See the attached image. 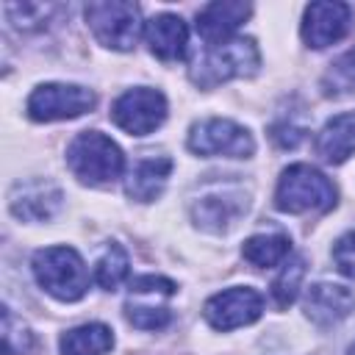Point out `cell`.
<instances>
[{
	"label": "cell",
	"instance_id": "6da1fadb",
	"mask_svg": "<svg viewBox=\"0 0 355 355\" xmlns=\"http://www.w3.org/2000/svg\"><path fill=\"white\" fill-rule=\"evenodd\" d=\"M261 67L258 44L250 36H233L219 44H208L205 53L191 64L189 78L200 89H214L233 78H250Z\"/></svg>",
	"mask_w": 355,
	"mask_h": 355
},
{
	"label": "cell",
	"instance_id": "7a4b0ae2",
	"mask_svg": "<svg viewBox=\"0 0 355 355\" xmlns=\"http://www.w3.org/2000/svg\"><path fill=\"white\" fill-rule=\"evenodd\" d=\"M67 166L86 186H108L116 178H122L125 155L119 144L105 133L83 130L67 147Z\"/></svg>",
	"mask_w": 355,
	"mask_h": 355
},
{
	"label": "cell",
	"instance_id": "3957f363",
	"mask_svg": "<svg viewBox=\"0 0 355 355\" xmlns=\"http://www.w3.org/2000/svg\"><path fill=\"white\" fill-rule=\"evenodd\" d=\"M31 272L42 291L61 302H75L89 291V272L72 247H44L33 252Z\"/></svg>",
	"mask_w": 355,
	"mask_h": 355
},
{
	"label": "cell",
	"instance_id": "277c9868",
	"mask_svg": "<svg viewBox=\"0 0 355 355\" xmlns=\"http://www.w3.org/2000/svg\"><path fill=\"white\" fill-rule=\"evenodd\" d=\"M275 205L286 214L330 211L336 205V186L319 169L308 164H291L277 180Z\"/></svg>",
	"mask_w": 355,
	"mask_h": 355
},
{
	"label": "cell",
	"instance_id": "5b68a950",
	"mask_svg": "<svg viewBox=\"0 0 355 355\" xmlns=\"http://www.w3.org/2000/svg\"><path fill=\"white\" fill-rule=\"evenodd\" d=\"M86 25L94 39L108 50H130L141 33V11L136 3L125 0H100L83 8Z\"/></svg>",
	"mask_w": 355,
	"mask_h": 355
},
{
	"label": "cell",
	"instance_id": "8992f818",
	"mask_svg": "<svg viewBox=\"0 0 355 355\" xmlns=\"http://www.w3.org/2000/svg\"><path fill=\"white\" fill-rule=\"evenodd\" d=\"M178 286L161 275H141L130 280V297L125 302V319L139 330H161L172 322V311L164 300L175 297Z\"/></svg>",
	"mask_w": 355,
	"mask_h": 355
},
{
	"label": "cell",
	"instance_id": "52a82bcc",
	"mask_svg": "<svg viewBox=\"0 0 355 355\" xmlns=\"http://www.w3.org/2000/svg\"><path fill=\"white\" fill-rule=\"evenodd\" d=\"M189 150L194 155H225V158H250L255 153V139L252 133L233 122V119H222V116H208L200 119L189 128V139H186Z\"/></svg>",
	"mask_w": 355,
	"mask_h": 355
},
{
	"label": "cell",
	"instance_id": "ba28073f",
	"mask_svg": "<svg viewBox=\"0 0 355 355\" xmlns=\"http://www.w3.org/2000/svg\"><path fill=\"white\" fill-rule=\"evenodd\" d=\"M97 103V94L78 83H39L25 103V111L33 122H58V119H75L86 111H92Z\"/></svg>",
	"mask_w": 355,
	"mask_h": 355
},
{
	"label": "cell",
	"instance_id": "9c48e42d",
	"mask_svg": "<svg viewBox=\"0 0 355 355\" xmlns=\"http://www.w3.org/2000/svg\"><path fill=\"white\" fill-rule=\"evenodd\" d=\"M250 208V197L236 183H219L205 189L191 202V222L208 233H227Z\"/></svg>",
	"mask_w": 355,
	"mask_h": 355
},
{
	"label": "cell",
	"instance_id": "30bf717a",
	"mask_svg": "<svg viewBox=\"0 0 355 355\" xmlns=\"http://www.w3.org/2000/svg\"><path fill=\"white\" fill-rule=\"evenodd\" d=\"M111 119L130 136H147L166 119V97L158 89L136 86L122 92L111 105Z\"/></svg>",
	"mask_w": 355,
	"mask_h": 355
},
{
	"label": "cell",
	"instance_id": "8fae6325",
	"mask_svg": "<svg viewBox=\"0 0 355 355\" xmlns=\"http://www.w3.org/2000/svg\"><path fill=\"white\" fill-rule=\"evenodd\" d=\"M263 311V297L250 286H230L205 300L202 316L214 330H236L252 324Z\"/></svg>",
	"mask_w": 355,
	"mask_h": 355
},
{
	"label": "cell",
	"instance_id": "7c38bea8",
	"mask_svg": "<svg viewBox=\"0 0 355 355\" xmlns=\"http://www.w3.org/2000/svg\"><path fill=\"white\" fill-rule=\"evenodd\" d=\"M61 189L47 178L19 180L8 191V208L22 222H47L61 211Z\"/></svg>",
	"mask_w": 355,
	"mask_h": 355
},
{
	"label": "cell",
	"instance_id": "4fadbf2b",
	"mask_svg": "<svg viewBox=\"0 0 355 355\" xmlns=\"http://www.w3.org/2000/svg\"><path fill=\"white\" fill-rule=\"evenodd\" d=\"M352 22V11L347 3H311L302 14V42L313 50H322L338 39H344V33L349 31Z\"/></svg>",
	"mask_w": 355,
	"mask_h": 355
},
{
	"label": "cell",
	"instance_id": "5bb4252c",
	"mask_svg": "<svg viewBox=\"0 0 355 355\" xmlns=\"http://www.w3.org/2000/svg\"><path fill=\"white\" fill-rule=\"evenodd\" d=\"M302 311L316 327H333L355 311V294L338 283H313L305 294Z\"/></svg>",
	"mask_w": 355,
	"mask_h": 355
},
{
	"label": "cell",
	"instance_id": "9a60e30c",
	"mask_svg": "<svg viewBox=\"0 0 355 355\" xmlns=\"http://www.w3.org/2000/svg\"><path fill=\"white\" fill-rule=\"evenodd\" d=\"M252 6L250 3H239V0H216L208 3L197 11V33L208 42V44H219L233 39L236 28L250 17Z\"/></svg>",
	"mask_w": 355,
	"mask_h": 355
},
{
	"label": "cell",
	"instance_id": "2e32d148",
	"mask_svg": "<svg viewBox=\"0 0 355 355\" xmlns=\"http://www.w3.org/2000/svg\"><path fill=\"white\" fill-rule=\"evenodd\" d=\"M144 39L150 44V53L161 61H180L189 47V25L178 14H155L144 25Z\"/></svg>",
	"mask_w": 355,
	"mask_h": 355
},
{
	"label": "cell",
	"instance_id": "e0dca14e",
	"mask_svg": "<svg viewBox=\"0 0 355 355\" xmlns=\"http://www.w3.org/2000/svg\"><path fill=\"white\" fill-rule=\"evenodd\" d=\"M313 147L324 164H344L355 153V111L327 119L324 128L316 133Z\"/></svg>",
	"mask_w": 355,
	"mask_h": 355
},
{
	"label": "cell",
	"instance_id": "ac0fdd59",
	"mask_svg": "<svg viewBox=\"0 0 355 355\" xmlns=\"http://www.w3.org/2000/svg\"><path fill=\"white\" fill-rule=\"evenodd\" d=\"M169 172H172V161L166 155L141 158L125 178V194L136 202H153L155 197H161Z\"/></svg>",
	"mask_w": 355,
	"mask_h": 355
},
{
	"label": "cell",
	"instance_id": "d6986e66",
	"mask_svg": "<svg viewBox=\"0 0 355 355\" xmlns=\"http://www.w3.org/2000/svg\"><path fill=\"white\" fill-rule=\"evenodd\" d=\"M61 355H108L114 347V333L103 322H89L67 330L58 341Z\"/></svg>",
	"mask_w": 355,
	"mask_h": 355
},
{
	"label": "cell",
	"instance_id": "ffe728a7",
	"mask_svg": "<svg viewBox=\"0 0 355 355\" xmlns=\"http://www.w3.org/2000/svg\"><path fill=\"white\" fill-rule=\"evenodd\" d=\"M241 255L255 269L277 266L291 255V239L286 233H255L241 244Z\"/></svg>",
	"mask_w": 355,
	"mask_h": 355
},
{
	"label": "cell",
	"instance_id": "44dd1931",
	"mask_svg": "<svg viewBox=\"0 0 355 355\" xmlns=\"http://www.w3.org/2000/svg\"><path fill=\"white\" fill-rule=\"evenodd\" d=\"M319 86H322V94L324 97H333V100H341V97L355 94V47L347 50V53H341L324 69Z\"/></svg>",
	"mask_w": 355,
	"mask_h": 355
},
{
	"label": "cell",
	"instance_id": "7402d4cb",
	"mask_svg": "<svg viewBox=\"0 0 355 355\" xmlns=\"http://www.w3.org/2000/svg\"><path fill=\"white\" fill-rule=\"evenodd\" d=\"M128 275H130L128 252H125L116 241H111V244L103 250V255L97 258V263H94V280H97L100 288L116 291V288L128 280Z\"/></svg>",
	"mask_w": 355,
	"mask_h": 355
},
{
	"label": "cell",
	"instance_id": "603a6c76",
	"mask_svg": "<svg viewBox=\"0 0 355 355\" xmlns=\"http://www.w3.org/2000/svg\"><path fill=\"white\" fill-rule=\"evenodd\" d=\"M302 277H305V261L300 255H294L291 261H283V269L272 283V297H275L277 308H288L297 300Z\"/></svg>",
	"mask_w": 355,
	"mask_h": 355
},
{
	"label": "cell",
	"instance_id": "cb8c5ba5",
	"mask_svg": "<svg viewBox=\"0 0 355 355\" xmlns=\"http://www.w3.org/2000/svg\"><path fill=\"white\" fill-rule=\"evenodd\" d=\"M33 347L31 327L11 313V308H3V355H28Z\"/></svg>",
	"mask_w": 355,
	"mask_h": 355
},
{
	"label": "cell",
	"instance_id": "d4e9b609",
	"mask_svg": "<svg viewBox=\"0 0 355 355\" xmlns=\"http://www.w3.org/2000/svg\"><path fill=\"white\" fill-rule=\"evenodd\" d=\"M58 11L55 6H39V3H6V14L14 22V28L19 31H33V28H44L47 14Z\"/></svg>",
	"mask_w": 355,
	"mask_h": 355
},
{
	"label": "cell",
	"instance_id": "484cf974",
	"mask_svg": "<svg viewBox=\"0 0 355 355\" xmlns=\"http://www.w3.org/2000/svg\"><path fill=\"white\" fill-rule=\"evenodd\" d=\"M333 261L338 266L341 275L355 277V230L344 233L336 244H333Z\"/></svg>",
	"mask_w": 355,
	"mask_h": 355
},
{
	"label": "cell",
	"instance_id": "4316f807",
	"mask_svg": "<svg viewBox=\"0 0 355 355\" xmlns=\"http://www.w3.org/2000/svg\"><path fill=\"white\" fill-rule=\"evenodd\" d=\"M272 139L280 144V147H297L300 144V139H302V128H294L291 122L286 125H275L272 128Z\"/></svg>",
	"mask_w": 355,
	"mask_h": 355
},
{
	"label": "cell",
	"instance_id": "83f0119b",
	"mask_svg": "<svg viewBox=\"0 0 355 355\" xmlns=\"http://www.w3.org/2000/svg\"><path fill=\"white\" fill-rule=\"evenodd\" d=\"M349 355H355V344H352V347H349Z\"/></svg>",
	"mask_w": 355,
	"mask_h": 355
}]
</instances>
